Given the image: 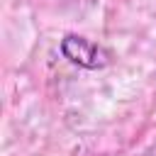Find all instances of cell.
Masks as SVG:
<instances>
[{
	"label": "cell",
	"mask_w": 156,
	"mask_h": 156,
	"mask_svg": "<svg viewBox=\"0 0 156 156\" xmlns=\"http://www.w3.org/2000/svg\"><path fill=\"white\" fill-rule=\"evenodd\" d=\"M61 54L73 66L85 71H100L110 63V51L83 34H66L61 39Z\"/></svg>",
	"instance_id": "obj_1"
}]
</instances>
